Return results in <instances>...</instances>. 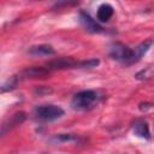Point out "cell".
Segmentation results:
<instances>
[{
    "label": "cell",
    "mask_w": 154,
    "mask_h": 154,
    "mask_svg": "<svg viewBox=\"0 0 154 154\" xmlns=\"http://www.w3.org/2000/svg\"><path fill=\"white\" fill-rule=\"evenodd\" d=\"M99 99L100 96L96 90H93V89L81 90L77 94H75V96L72 97L71 107L76 111H87L94 107L97 103Z\"/></svg>",
    "instance_id": "obj_1"
},
{
    "label": "cell",
    "mask_w": 154,
    "mask_h": 154,
    "mask_svg": "<svg viewBox=\"0 0 154 154\" xmlns=\"http://www.w3.org/2000/svg\"><path fill=\"white\" fill-rule=\"evenodd\" d=\"M108 54L112 59L125 63V64H134V49L122 42H113L109 45Z\"/></svg>",
    "instance_id": "obj_2"
},
{
    "label": "cell",
    "mask_w": 154,
    "mask_h": 154,
    "mask_svg": "<svg viewBox=\"0 0 154 154\" xmlns=\"http://www.w3.org/2000/svg\"><path fill=\"white\" fill-rule=\"evenodd\" d=\"M64 109L57 105H42L35 108V116L42 122H54L64 116Z\"/></svg>",
    "instance_id": "obj_3"
},
{
    "label": "cell",
    "mask_w": 154,
    "mask_h": 154,
    "mask_svg": "<svg viewBox=\"0 0 154 154\" xmlns=\"http://www.w3.org/2000/svg\"><path fill=\"white\" fill-rule=\"evenodd\" d=\"M78 61H76L73 58L71 57H61V58H57L53 60H49L48 63L45 64V67L52 72V71H57V70H65V69H72V67H77Z\"/></svg>",
    "instance_id": "obj_4"
},
{
    "label": "cell",
    "mask_w": 154,
    "mask_h": 154,
    "mask_svg": "<svg viewBox=\"0 0 154 154\" xmlns=\"http://www.w3.org/2000/svg\"><path fill=\"white\" fill-rule=\"evenodd\" d=\"M79 23L82 24V26L89 31V32H93V34H99V32H102L103 31V28L95 20L91 18V16L84 11H79Z\"/></svg>",
    "instance_id": "obj_5"
},
{
    "label": "cell",
    "mask_w": 154,
    "mask_h": 154,
    "mask_svg": "<svg viewBox=\"0 0 154 154\" xmlns=\"http://www.w3.org/2000/svg\"><path fill=\"white\" fill-rule=\"evenodd\" d=\"M51 72L43 66H31V67H26L20 72V77L22 78H30V79H35V78H45L49 75Z\"/></svg>",
    "instance_id": "obj_6"
},
{
    "label": "cell",
    "mask_w": 154,
    "mask_h": 154,
    "mask_svg": "<svg viewBox=\"0 0 154 154\" xmlns=\"http://www.w3.org/2000/svg\"><path fill=\"white\" fill-rule=\"evenodd\" d=\"M25 119H26V114H25L24 112H17V113H14L13 116H11V117L5 122L4 125L1 126V135H5L8 130H11V129H13V128L20 125Z\"/></svg>",
    "instance_id": "obj_7"
},
{
    "label": "cell",
    "mask_w": 154,
    "mask_h": 154,
    "mask_svg": "<svg viewBox=\"0 0 154 154\" xmlns=\"http://www.w3.org/2000/svg\"><path fill=\"white\" fill-rule=\"evenodd\" d=\"M132 132L140 137V138H144L148 140L150 138V130H149V125L146 120L143 119H137L134 125H132Z\"/></svg>",
    "instance_id": "obj_8"
},
{
    "label": "cell",
    "mask_w": 154,
    "mask_h": 154,
    "mask_svg": "<svg viewBox=\"0 0 154 154\" xmlns=\"http://www.w3.org/2000/svg\"><path fill=\"white\" fill-rule=\"evenodd\" d=\"M114 13V8L111 4L108 2H103L101 4L99 7H97V12H96V18L99 22L101 23H105V22H108Z\"/></svg>",
    "instance_id": "obj_9"
},
{
    "label": "cell",
    "mask_w": 154,
    "mask_h": 154,
    "mask_svg": "<svg viewBox=\"0 0 154 154\" xmlns=\"http://www.w3.org/2000/svg\"><path fill=\"white\" fill-rule=\"evenodd\" d=\"M28 53L34 57H49L53 55L55 51L51 45H36V46H31L28 49Z\"/></svg>",
    "instance_id": "obj_10"
},
{
    "label": "cell",
    "mask_w": 154,
    "mask_h": 154,
    "mask_svg": "<svg viewBox=\"0 0 154 154\" xmlns=\"http://www.w3.org/2000/svg\"><path fill=\"white\" fill-rule=\"evenodd\" d=\"M153 43H154V40H153V38H148V40L143 41L142 43H140V45L134 49V63L138 61V60L149 51V48L152 47Z\"/></svg>",
    "instance_id": "obj_11"
},
{
    "label": "cell",
    "mask_w": 154,
    "mask_h": 154,
    "mask_svg": "<svg viewBox=\"0 0 154 154\" xmlns=\"http://www.w3.org/2000/svg\"><path fill=\"white\" fill-rule=\"evenodd\" d=\"M76 141H78V137L72 134H58L49 140V142L52 143H66V142H76Z\"/></svg>",
    "instance_id": "obj_12"
},
{
    "label": "cell",
    "mask_w": 154,
    "mask_h": 154,
    "mask_svg": "<svg viewBox=\"0 0 154 154\" xmlns=\"http://www.w3.org/2000/svg\"><path fill=\"white\" fill-rule=\"evenodd\" d=\"M18 79H19V77H16V76H13V77H11L10 79H7V81L1 85V91L5 93V91H8V90L14 89V87H16L17 83H18Z\"/></svg>",
    "instance_id": "obj_13"
},
{
    "label": "cell",
    "mask_w": 154,
    "mask_h": 154,
    "mask_svg": "<svg viewBox=\"0 0 154 154\" xmlns=\"http://www.w3.org/2000/svg\"><path fill=\"white\" fill-rule=\"evenodd\" d=\"M99 64H100V60L96 59V58H93V59H88V60L78 61L77 67H84V69L87 67V69H90V67H96Z\"/></svg>",
    "instance_id": "obj_14"
},
{
    "label": "cell",
    "mask_w": 154,
    "mask_h": 154,
    "mask_svg": "<svg viewBox=\"0 0 154 154\" xmlns=\"http://www.w3.org/2000/svg\"><path fill=\"white\" fill-rule=\"evenodd\" d=\"M51 93H53V89L49 87L40 85V87L35 88V94H38V95H46V94H51Z\"/></svg>",
    "instance_id": "obj_15"
},
{
    "label": "cell",
    "mask_w": 154,
    "mask_h": 154,
    "mask_svg": "<svg viewBox=\"0 0 154 154\" xmlns=\"http://www.w3.org/2000/svg\"><path fill=\"white\" fill-rule=\"evenodd\" d=\"M150 107H153L152 103H148V102H142V103H140V109H141V111H147V109L150 108Z\"/></svg>",
    "instance_id": "obj_16"
}]
</instances>
